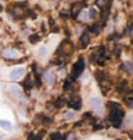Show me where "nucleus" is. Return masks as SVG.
<instances>
[{"label": "nucleus", "mask_w": 133, "mask_h": 140, "mask_svg": "<svg viewBox=\"0 0 133 140\" xmlns=\"http://www.w3.org/2000/svg\"><path fill=\"white\" fill-rule=\"evenodd\" d=\"M54 81H55V76L54 74L52 73H48L47 74V82L49 85H53L54 84Z\"/></svg>", "instance_id": "nucleus-13"}, {"label": "nucleus", "mask_w": 133, "mask_h": 140, "mask_svg": "<svg viewBox=\"0 0 133 140\" xmlns=\"http://www.w3.org/2000/svg\"><path fill=\"white\" fill-rule=\"evenodd\" d=\"M0 139H1V136H0Z\"/></svg>", "instance_id": "nucleus-26"}, {"label": "nucleus", "mask_w": 133, "mask_h": 140, "mask_svg": "<svg viewBox=\"0 0 133 140\" xmlns=\"http://www.w3.org/2000/svg\"><path fill=\"white\" fill-rule=\"evenodd\" d=\"M64 105V103H63V99H58L57 101L55 102V107L56 108H61L62 106Z\"/></svg>", "instance_id": "nucleus-19"}, {"label": "nucleus", "mask_w": 133, "mask_h": 140, "mask_svg": "<svg viewBox=\"0 0 133 140\" xmlns=\"http://www.w3.org/2000/svg\"><path fill=\"white\" fill-rule=\"evenodd\" d=\"M67 105L69 108L71 109H74V110H80L81 107H82V101L79 97H73L68 103Z\"/></svg>", "instance_id": "nucleus-4"}, {"label": "nucleus", "mask_w": 133, "mask_h": 140, "mask_svg": "<svg viewBox=\"0 0 133 140\" xmlns=\"http://www.w3.org/2000/svg\"><path fill=\"white\" fill-rule=\"evenodd\" d=\"M24 73H25V68L24 67H18V68H15V69L12 70L10 74H9V77L12 80H18L20 77H22L24 75Z\"/></svg>", "instance_id": "nucleus-3"}, {"label": "nucleus", "mask_w": 133, "mask_h": 140, "mask_svg": "<svg viewBox=\"0 0 133 140\" xmlns=\"http://www.w3.org/2000/svg\"><path fill=\"white\" fill-rule=\"evenodd\" d=\"M97 78H98V80L99 81H103V80H105V74H104V72H98L97 73Z\"/></svg>", "instance_id": "nucleus-18"}, {"label": "nucleus", "mask_w": 133, "mask_h": 140, "mask_svg": "<svg viewBox=\"0 0 133 140\" xmlns=\"http://www.w3.org/2000/svg\"><path fill=\"white\" fill-rule=\"evenodd\" d=\"M29 41H30V43H32V44H37V43L40 41V36L37 35V34L31 35L29 37Z\"/></svg>", "instance_id": "nucleus-12"}, {"label": "nucleus", "mask_w": 133, "mask_h": 140, "mask_svg": "<svg viewBox=\"0 0 133 140\" xmlns=\"http://www.w3.org/2000/svg\"><path fill=\"white\" fill-rule=\"evenodd\" d=\"M109 107L111 108V113H110V120L112 123V125L116 128H118L121 124V121L123 119V117L125 116L124 111L120 108V106L118 105L117 103L114 102H109Z\"/></svg>", "instance_id": "nucleus-1"}, {"label": "nucleus", "mask_w": 133, "mask_h": 140, "mask_svg": "<svg viewBox=\"0 0 133 140\" xmlns=\"http://www.w3.org/2000/svg\"><path fill=\"white\" fill-rule=\"evenodd\" d=\"M46 54H47V49L44 47H40V49H39V55H40L41 57H44Z\"/></svg>", "instance_id": "nucleus-14"}, {"label": "nucleus", "mask_w": 133, "mask_h": 140, "mask_svg": "<svg viewBox=\"0 0 133 140\" xmlns=\"http://www.w3.org/2000/svg\"><path fill=\"white\" fill-rule=\"evenodd\" d=\"M50 140H61V134L55 132V133H52L50 135Z\"/></svg>", "instance_id": "nucleus-15"}, {"label": "nucleus", "mask_w": 133, "mask_h": 140, "mask_svg": "<svg viewBox=\"0 0 133 140\" xmlns=\"http://www.w3.org/2000/svg\"><path fill=\"white\" fill-rule=\"evenodd\" d=\"M116 140H121V139H116Z\"/></svg>", "instance_id": "nucleus-25"}, {"label": "nucleus", "mask_w": 133, "mask_h": 140, "mask_svg": "<svg viewBox=\"0 0 133 140\" xmlns=\"http://www.w3.org/2000/svg\"><path fill=\"white\" fill-rule=\"evenodd\" d=\"M2 55L7 59H16L18 57V52L14 49H4L2 52Z\"/></svg>", "instance_id": "nucleus-5"}, {"label": "nucleus", "mask_w": 133, "mask_h": 140, "mask_svg": "<svg viewBox=\"0 0 133 140\" xmlns=\"http://www.w3.org/2000/svg\"><path fill=\"white\" fill-rule=\"evenodd\" d=\"M78 18H79V20H81V21H86L89 18V13L86 11V10H83L80 14H78Z\"/></svg>", "instance_id": "nucleus-10"}, {"label": "nucleus", "mask_w": 133, "mask_h": 140, "mask_svg": "<svg viewBox=\"0 0 133 140\" xmlns=\"http://www.w3.org/2000/svg\"><path fill=\"white\" fill-rule=\"evenodd\" d=\"M104 3H105V0H97V4L101 7L104 5Z\"/></svg>", "instance_id": "nucleus-23"}, {"label": "nucleus", "mask_w": 133, "mask_h": 140, "mask_svg": "<svg viewBox=\"0 0 133 140\" xmlns=\"http://www.w3.org/2000/svg\"><path fill=\"white\" fill-rule=\"evenodd\" d=\"M10 92L15 96H21L22 95V89L18 85H11L10 86Z\"/></svg>", "instance_id": "nucleus-9"}, {"label": "nucleus", "mask_w": 133, "mask_h": 140, "mask_svg": "<svg viewBox=\"0 0 133 140\" xmlns=\"http://www.w3.org/2000/svg\"><path fill=\"white\" fill-rule=\"evenodd\" d=\"M24 88H25L26 90H29V89L32 88V84H31V81H30L29 77L26 79V81L24 82Z\"/></svg>", "instance_id": "nucleus-16"}, {"label": "nucleus", "mask_w": 133, "mask_h": 140, "mask_svg": "<svg viewBox=\"0 0 133 140\" xmlns=\"http://www.w3.org/2000/svg\"><path fill=\"white\" fill-rule=\"evenodd\" d=\"M91 105L97 110L98 113H102V102H101V100L98 97L93 98V99L91 100Z\"/></svg>", "instance_id": "nucleus-6"}, {"label": "nucleus", "mask_w": 133, "mask_h": 140, "mask_svg": "<svg viewBox=\"0 0 133 140\" xmlns=\"http://www.w3.org/2000/svg\"><path fill=\"white\" fill-rule=\"evenodd\" d=\"M89 17L92 18V19H95V18L97 17V10L94 9V8H92V9L90 10V12H89Z\"/></svg>", "instance_id": "nucleus-17"}, {"label": "nucleus", "mask_w": 133, "mask_h": 140, "mask_svg": "<svg viewBox=\"0 0 133 140\" xmlns=\"http://www.w3.org/2000/svg\"><path fill=\"white\" fill-rule=\"evenodd\" d=\"M0 127L3 128L4 130H12L13 129V125L10 121L8 120H4V119H0Z\"/></svg>", "instance_id": "nucleus-8"}, {"label": "nucleus", "mask_w": 133, "mask_h": 140, "mask_svg": "<svg viewBox=\"0 0 133 140\" xmlns=\"http://www.w3.org/2000/svg\"><path fill=\"white\" fill-rule=\"evenodd\" d=\"M81 8H82V4L81 3H75L72 6V8H71V15H72L73 18L77 17V15L79 14V11H80Z\"/></svg>", "instance_id": "nucleus-7"}, {"label": "nucleus", "mask_w": 133, "mask_h": 140, "mask_svg": "<svg viewBox=\"0 0 133 140\" xmlns=\"http://www.w3.org/2000/svg\"><path fill=\"white\" fill-rule=\"evenodd\" d=\"M3 11V7H2V5L0 4V12H2Z\"/></svg>", "instance_id": "nucleus-24"}, {"label": "nucleus", "mask_w": 133, "mask_h": 140, "mask_svg": "<svg viewBox=\"0 0 133 140\" xmlns=\"http://www.w3.org/2000/svg\"><path fill=\"white\" fill-rule=\"evenodd\" d=\"M84 68H85V62H84V60L83 59H79L77 62L73 65V67H72L71 74H70L71 79L72 80H76L78 77L82 74Z\"/></svg>", "instance_id": "nucleus-2"}, {"label": "nucleus", "mask_w": 133, "mask_h": 140, "mask_svg": "<svg viewBox=\"0 0 133 140\" xmlns=\"http://www.w3.org/2000/svg\"><path fill=\"white\" fill-rule=\"evenodd\" d=\"M64 90H69L70 88H71V82L69 81V80H66V81L64 82Z\"/></svg>", "instance_id": "nucleus-21"}, {"label": "nucleus", "mask_w": 133, "mask_h": 140, "mask_svg": "<svg viewBox=\"0 0 133 140\" xmlns=\"http://www.w3.org/2000/svg\"><path fill=\"white\" fill-rule=\"evenodd\" d=\"M73 117H74V113H72V112H67L66 114H65V117L66 118H72Z\"/></svg>", "instance_id": "nucleus-22"}, {"label": "nucleus", "mask_w": 133, "mask_h": 140, "mask_svg": "<svg viewBox=\"0 0 133 140\" xmlns=\"http://www.w3.org/2000/svg\"><path fill=\"white\" fill-rule=\"evenodd\" d=\"M91 30H92V32H93V33L98 34V33H99V31H100V27H99L98 25H94V26L91 28Z\"/></svg>", "instance_id": "nucleus-20"}, {"label": "nucleus", "mask_w": 133, "mask_h": 140, "mask_svg": "<svg viewBox=\"0 0 133 140\" xmlns=\"http://www.w3.org/2000/svg\"><path fill=\"white\" fill-rule=\"evenodd\" d=\"M81 43H82V46L83 47H86V46H88L89 44V37L87 34H83L82 37H81Z\"/></svg>", "instance_id": "nucleus-11"}]
</instances>
